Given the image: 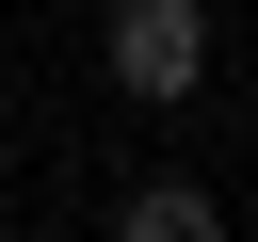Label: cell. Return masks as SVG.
<instances>
[{
  "label": "cell",
  "instance_id": "3",
  "mask_svg": "<svg viewBox=\"0 0 258 242\" xmlns=\"http://www.w3.org/2000/svg\"><path fill=\"white\" fill-rule=\"evenodd\" d=\"M0 242H48V226H0Z\"/></svg>",
  "mask_w": 258,
  "mask_h": 242
},
{
  "label": "cell",
  "instance_id": "2",
  "mask_svg": "<svg viewBox=\"0 0 258 242\" xmlns=\"http://www.w3.org/2000/svg\"><path fill=\"white\" fill-rule=\"evenodd\" d=\"M113 242H226V194L177 177V161H145V177L113 194Z\"/></svg>",
  "mask_w": 258,
  "mask_h": 242
},
{
  "label": "cell",
  "instance_id": "1",
  "mask_svg": "<svg viewBox=\"0 0 258 242\" xmlns=\"http://www.w3.org/2000/svg\"><path fill=\"white\" fill-rule=\"evenodd\" d=\"M97 65H113L129 113H194L210 65H226V16H210V0H113V16H97Z\"/></svg>",
  "mask_w": 258,
  "mask_h": 242
},
{
  "label": "cell",
  "instance_id": "4",
  "mask_svg": "<svg viewBox=\"0 0 258 242\" xmlns=\"http://www.w3.org/2000/svg\"><path fill=\"white\" fill-rule=\"evenodd\" d=\"M0 81H16V48H0Z\"/></svg>",
  "mask_w": 258,
  "mask_h": 242
}]
</instances>
